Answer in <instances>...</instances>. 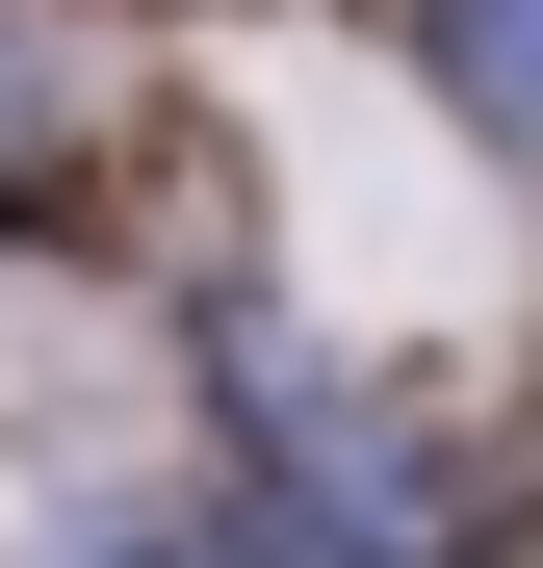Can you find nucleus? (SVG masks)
<instances>
[{
    "mask_svg": "<svg viewBox=\"0 0 543 568\" xmlns=\"http://www.w3.org/2000/svg\"><path fill=\"white\" fill-rule=\"evenodd\" d=\"M104 104H130V52L78 27V0H0V181H52V155H104Z\"/></svg>",
    "mask_w": 543,
    "mask_h": 568,
    "instance_id": "2",
    "label": "nucleus"
},
{
    "mask_svg": "<svg viewBox=\"0 0 543 568\" xmlns=\"http://www.w3.org/2000/svg\"><path fill=\"white\" fill-rule=\"evenodd\" d=\"M389 52H414V104H440V155L543 207V0H389Z\"/></svg>",
    "mask_w": 543,
    "mask_h": 568,
    "instance_id": "1",
    "label": "nucleus"
}]
</instances>
